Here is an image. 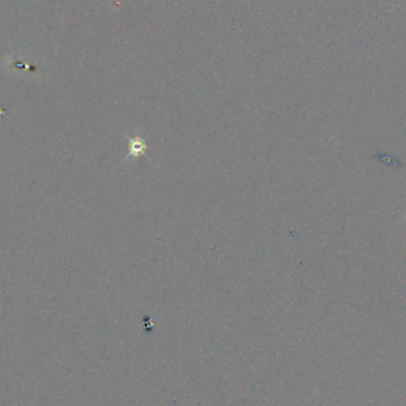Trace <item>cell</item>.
Listing matches in <instances>:
<instances>
[{
  "mask_svg": "<svg viewBox=\"0 0 406 406\" xmlns=\"http://www.w3.org/2000/svg\"><path fill=\"white\" fill-rule=\"evenodd\" d=\"M376 160L378 162H380V163L385 164V166L396 168V169H398V168L402 166V163L398 160V158H396L394 156H391V154H376Z\"/></svg>",
  "mask_w": 406,
  "mask_h": 406,
  "instance_id": "obj_1",
  "label": "cell"
}]
</instances>
